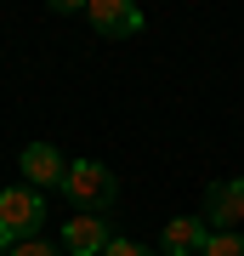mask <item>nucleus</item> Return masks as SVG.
<instances>
[{
  "instance_id": "1",
  "label": "nucleus",
  "mask_w": 244,
  "mask_h": 256,
  "mask_svg": "<svg viewBox=\"0 0 244 256\" xmlns=\"http://www.w3.org/2000/svg\"><path fill=\"white\" fill-rule=\"evenodd\" d=\"M40 222H45V194L40 188H6L0 194V250L34 239Z\"/></svg>"
},
{
  "instance_id": "2",
  "label": "nucleus",
  "mask_w": 244,
  "mask_h": 256,
  "mask_svg": "<svg viewBox=\"0 0 244 256\" xmlns=\"http://www.w3.org/2000/svg\"><path fill=\"white\" fill-rule=\"evenodd\" d=\"M63 200L85 205V210L114 205V176H108V165H102V160H74V165H68V182H63Z\"/></svg>"
},
{
  "instance_id": "3",
  "label": "nucleus",
  "mask_w": 244,
  "mask_h": 256,
  "mask_svg": "<svg viewBox=\"0 0 244 256\" xmlns=\"http://www.w3.org/2000/svg\"><path fill=\"white\" fill-rule=\"evenodd\" d=\"M239 222H244V176L210 182V188H205V228H216V234H233Z\"/></svg>"
},
{
  "instance_id": "4",
  "label": "nucleus",
  "mask_w": 244,
  "mask_h": 256,
  "mask_svg": "<svg viewBox=\"0 0 244 256\" xmlns=\"http://www.w3.org/2000/svg\"><path fill=\"white\" fill-rule=\"evenodd\" d=\"M63 250L68 256H102L108 250V222L97 210H80V216L63 222Z\"/></svg>"
},
{
  "instance_id": "5",
  "label": "nucleus",
  "mask_w": 244,
  "mask_h": 256,
  "mask_svg": "<svg viewBox=\"0 0 244 256\" xmlns=\"http://www.w3.org/2000/svg\"><path fill=\"white\" fill-rule=\"evenodd\" d=\"M23 176L45 194V188H63L68 182V165H63V154H57L51 142H28L23 148Z\"/></svg>"
},
{
  "instance_id": "6",
  "label": "nucleus",
  "mask_w": 244,
  "mask_h": 256,
  "mask_svg": "<svg viewBox=\"0 0 244 256\" xmlns=\"http://www.w3.org/2000/svg\"><path fill=\"white\" fill-rule=\"evenodd\" d=\"M205 245H210V228L199 216H171L165 234H159V250L165 256H205Z\"/></svg>"
},
{
  "instance_id": "7",
  "label": "nucleus",
  "mask_w": 244,
  "mask_h": 256,
  "mask_svg": "<svg viewBox=\"0 0 244 256\" xmlns=\"http://www.w3.org/2000/svg\"><path fill=\"white\" fill-rule=\"evenodd\" d=\"M85 18L97 34H136L142 28V12L131 0H85Z\"/></svg>"
},
{
  "instance_id": "8",
  "label": "nucleus",
  "mask_w": 244,
  "mask_h": 256,
  "mask_svg": "<svg viewBox=\"0 0 244 256\" xmlns=\"http://www.w3.org/2000/svg\"><path fill=\"white\" fill-rule=\"evenodd\" d=\"M6 256H68V250H63V245H51V239H40V234H34V239H23V245H11Z\"/></svg>"
},
{
  "instance_id": "9",
  "label": "nucleus",
  "mask_w": 244,
  "mask_h": 256,
  "mask_svg": "<svg viewBox=\"0 0 244 256\" xmlns=\"http://www.w3.org/2000/svg\"><path fill=\"white\" fill-rule=\"evenodd\" d=\"M205 256H244V234H210Z\"/></svg>"
},
{
  "instance_id": "10",
  "label": "nucleus",
  "mask_w": 244,
  "mask_h": 256,
  "mask_svg": "<svg viewBox=\"0 0 244 256\" xmlns=\"http://www.w3.org/2000/svg\"><path fill=\"white\" fill-rule=\"evenodd\" d=\"M102 256H154L148 245H136V239H108V250Z\"/></svg>"
},
{
  "instance_id": "11",
  "label": "nucleus",
  "mask_w": 244,
  "mask_h": 256,
  "mask_svg": "<svg viewBox=\"0 0 244 256\" xmlns=\"http://www.w3.org/2000/svg\"><path fill=\"white\" fill-rule=\"evenodd\" d=\"M0 256H6V250H0Z\"/></svg>"
}]
</instances>
